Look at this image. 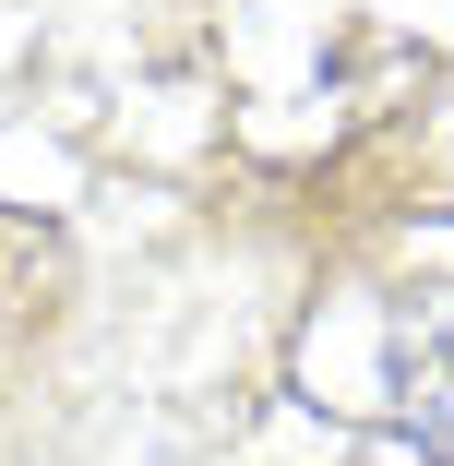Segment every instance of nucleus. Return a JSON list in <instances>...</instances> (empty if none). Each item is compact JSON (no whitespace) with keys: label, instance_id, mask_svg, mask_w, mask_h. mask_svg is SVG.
<instances>
[{"label":"nucleus","instance_id":"1","mask_svg":"<svg viewBox=\"0 0 454 466\" xmlns=\"http://www.w3.org/2000/svg\"><path fill=\"white\" fill-rule=\"evenodd\" d=\"M311 407H383L454 454V288H395L311 323Z\"/></svg>","mask_w":454,"mask_h":466}]
</instances>
